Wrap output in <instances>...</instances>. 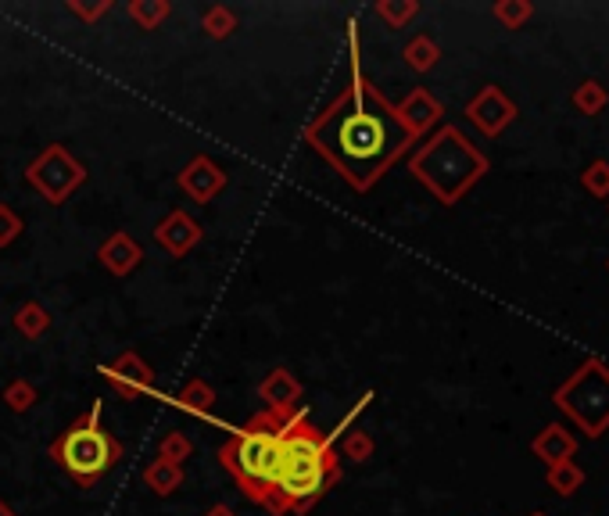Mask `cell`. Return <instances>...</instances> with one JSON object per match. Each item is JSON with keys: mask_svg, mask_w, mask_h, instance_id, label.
Listing matches in <instances>:
<instances>
[{"mask_svg": "<svg viewBox=\"0 0 609 516\" xmlns=\"http://www.w3.org/2000/svg\"><path fill=\"white\" fill-rule=\"evenodd\" d=\"M158 456L169 459V463L183 466L190 456H194V441L187 438V434H180V430H169L162 441H158Z\"/></svg>", "mask_w": 609, "mask_h": 516, "instance_id": "cell-28", "label": "cell"}, {"mask_svg": "<svg viewBox=\"0 0 609 516\" xmlns=\"http://www.w3.org/2000/svg\"><path fill=\"white\" fill-rule=\"evenodd\" d=\"M552 405L584 430V438H602L609 430V366L602 359H584L581 370L556 387Z\"/></svg>", "mask_w": 609, "mask_h": 516, "instance_id": "cell-6", "label": "cell"}, {"mask_svg": "<svg viewBox=\"0 0 609 516\" xmlns=\"http://www.w3.org/2000/svg\"><path fill=\"white\" fill-rule=\"evenodd\" d=\"M606 269H609V258H606Z\"/></svg>", "mask_w": 609, "mask_h": 516, "instance_id": "cell-35", "label": "cell"}, {"mask_svg": "<svg viewBox=\"0 0 609 516\" xmlns=\"http://www.w3.org/2000/svg\"><path fill=\"white\" fill-rule=\"evenodd\" d=\"M201 237H205V230H201V223L194 219V215H187L183 208H176V212H169L162 219V223L155 226V241L158 248L165 251V255L172 258H183L190 255V251L198 248Z\"/></svg>", "mask_w": 609, "mask_h": 516, "instance_id": "cell-11", "label": "cell"}, {"mask_svg": "<svg viewBox=\"0 0 609 516\" xmlns=\"http://www.w3.org/2000/svg\"><path fill=\"white\" fill-rule=\"evenodd\" d=\"M205 516H237V513H233V509L230 506H226V502H215V506L212 509H208V513Z\"/></svg>", "mask_w": 609, "mask_h": 516, "instance_id": "cell-32", "label": "cell"}, {"mask_svg": "<svg viewBox=\"0 0 609 516\" xmlns=\"http://www.w3.org/2000/svg\"><path fill=\"white\" fill-rule=\"evenodd\" d=\"M516 115L520 112H516L513 97L495 83L481 86V94L470 97V104H466V119L481 129L484 137H502V133L516 122Z\"/></svg>", "mask_w": 609, "mask_h": 516, "instance_id": "cell-8", "label": "cell"}, {"mask_svg": "<svg viewBox=\"0 0 609 516\" xmlns=\"http://www.w3.org/2000/svg\"><path fill=\"white\" fill-rule=\"evenodd\" d=\"M169 11L172 8L165 0H133V4H129V18H133L140 29H158L165 18H169Z\"/></svg>", "mask_w": 609, "mask_h": 516, "instance_id": "cell-25", "label": "cell"}, {"mask_svg": "<svg viewBox=\"0 0 609 516\" xmlns=\"http://www.w3.org/2000/svg\"><path fill=\"white\" fill-rule=\"evenodd\" d=\"M294 413L298 409H262L219 448L223 470L237 481L244 499L255 502V506H266L269 502L276 456H280V438H284V427Z\"/></svg>", "mask_w": 609, "mask_h": 516, "instance_id": "cell-4", "label": "cell"}, {"mask_svg": "<svg viewBox=\"0 0 609 516\" xmlns=\"http://www.w3.org/2000/svg\"><path fill=\"white\" fill-rule=\"evenodd\" d=\"M416 15H420V0H380L377 4V18L391 29H405Z\"/></svg>", "mask_w": 609, "mask_h": 516, "instance_id": "cell-23", "label": "cell"}, {"mask_svg": "<svg viewBox=\"0 0 609 516\" xmlns=\"http://www.w3.org/2000/svg\"><path fill=\"white\" fill-rule=\"evenodd\" d=\"M531 516H549V513H541V509H538V513H531Z\"/></svg>", "mask_w": 609, "mask_h": 516, "instance_id": "cell-34", "label": "cell"}, {"mask_svg": "<svg viewBox=\"0 0 609 516\" xmlns=\"http://www.w3.org/2000/svg\"><path fill=\"white\" fill-rule=\"evenodd\" d=\"M144 484L155 491V495H162V499H165V495H172V491L183 488V466L155 456L151 463L144 466Z\"/></svg>", "mask_w": 609, "mask_h": 516, "instance_id": "cell-17", "label": "cell"}, {"mask_svg": "<svg viewBox=\"0 0 609 516\" xmlns=\"http://www.w3.org/2000/svg\"><path fill=\"white\" fill-rule=\"evenodd\" d=\"M348 58H352V79L330 101V108L309 122L305 144L334 165L348 187L366 194L420 140L412 137L405 122L398 119L395 104L362 76L355 22H348Z\"/></svg>", "mask_w": 609, "mask_h": 516, "instance_id": "cell-1", "label": "cell"}, {"mask_svg": "<svg viewBox=\"0 0 609 516\" xmlns=\"http://www.w3.org/2000/svg\"><path fill=\"white\" fill-rule=\"evenodd\" d=\"M0 398H4V405H8L11 413H29L36 405V398H40V391H36L33 384H29L26 377H15V380H8L4 384V391H0Z\"/></svg>", "mask_w": 609, "mask_h": 516, "instance_id": "cell-22", "label": "cell"}, {"mask_svg": "<svg viewBox=\"0 0 609 516\" xmlns=\"http://www.w3.org/2000/svg\"><path fill=\"white\" fill-rule=\"evenodd\" d=\"M0 516H18V513H15V509H11V502L0 499Z\"/></svg>", "mask_w": 609, "mask_h": 516, "instance_id": "cell-33", "label": "cell"}, {"mask_svg": "<svg viewBox=\"0 0 609 516\" xmlns=\"http://www.w3.org/2000/svg\"><path fill=\"white\" fill-rule=\"evenodd\" d=\"M15 330L26 337V341H40V337L51 330V312L43 309L36 298L22 301V305H18V312H15Z\"/></svg>", "mask_w": 609, "mask_h": 516, "instance_id": "cell-19", "label": "cell"}, {"mask_svg": "<svg viewBox=\"0 0 609 516\" xmlns=\"http://www.w3.org/2000/svg\"><path fill=\"white\" fill-rule=\"evenodd\" d=\"M26 183L47 205H61V201H69L86 183V165L72 155L69 147L47 144L40 155L26 165Z\"/></svg>", "mask_w": 609, "mask_h": 516, "instance_id": "cell-7", "label": "cell"}, {"mask_svg": "<svg viewBox=\"0 0 609 516\" xmlns=\"http://www.w3.org/2000/svg\"><path fill=\"white\" fill-rule=\"evenodd\" d=\"M180 187L190 201H198V205H208L223 194L226 187V172L219 162H212L208 155H194L187 165L180 169Z\"/></svg>", "mask_w": 609, "mask_h": 516, "instance_id": "cell-10", "label": "cell"}, {"mask_svg": "<svg viewBox=\"0 0 609 516\" xmlns=\"http://www.w3.org/2000/svg\"><path fill=\"white\" fill-rule=\"evenodd\" d=\"M570 101H574V108L581 115H602L606 112V104H609V90L599 83V79H584V83L574 90Z\"/></svg>", "mask_w": 609, "mask_h": 516, "instance_id": "cell-21", "label": "cell"}, {"mask_svg": "<svg viewBox=\"0 0 609 516\" xmlns=\"http://www.w3.org/2000/svg\"><path fill=\"white\" fill-rule=\"evenodd\" d=\"M22 215L15 212L11 205H0V248H11V244L22 237Z\"/></svg>", "mask_w": 609, "mask_h": 516, "instance_id": "cell-30", "label": "cell"}, {"mask_svg": "<svg viewBox=\"0 0 609 516\" xmlns=\"http://www.w3.org/2000/svg\"><path fill=\"white\" fill-rule=\"evenodd\" d=\"M491 15H495L506 29H520L527 18L534 15V4H531V0H495Z\"/></svg>", "mask_w": 609, "mask_h": 516, "instance_id": "cell-26", "label": "cell"}, {"mask_svg": "<svg viewBox=\"0 0 609 516\" xmlns=\"http://www.w3.org/2000/svg\"><path fill=\"white\" fill-rule=\"evenodd\" d=\"M201 29H205L212 40H226L230 33H237V15H233L226 4H212V8H205V15H201Z\"/></svg>", "mask_w": 609, "mask_h": 516, "instance_id": "cell-24", "label": "cell"}, {"mask_svg": "<svg viewBox=\"0 0 609 516\" xmlns=\"http://www.w3.org/2000/svg\"><path fill=\"white\" fill-rule=\"evenodd\" d=\"M258 395H262L266 409H298L301 395H305V384H301L291 370H273L258 384Z\"/></svg>", "mask_w": 609, "mask_h": 516, "instance_id": "cell-15", "label": "cell"}, {"mask_svg": "<svg viewBox=\"0 0 609 516\" xmlns=\"http://www.w3.org/2000/svg\"><path fill=\"white\" fill-rule=\"evenodd\" d=\"M140 258H144V251H140V244L133 241V233H126V230L112 233V237L97 248V262H101L112 276H129L140 266Z\"/></svg>", "mask_w": 609, "mask_h": 516, "instance_id": "cell-13", "label": "cell"}, {"mask_svg": "<svg viewBox=\"0 0 609 516\" xmlns=\"http://www.w3.org/2000/svg\"><path fill=\"white\" fill-rule=\"evenodd\" d=\"M108 8H112L108 0H97V4H79V0H69V11L83 18V22H97V18H101Z\"/></svg>", "mask_w": 609, "mask_h": 516, "instance_id": "cell-31", "label": "cell"}, {"mask_svg": "<svg viewBox=\"0 0 609 516\" xmlns=\"http://www.w3.org/2000/svg\"><path fill=\"white\" fill-rule=\"evenodd\" d=\"M373 438H369L366 430H348L341 438V452H337V459H348V463H366L369 456H373Z\"/></svg>", "mask_w": 609, "mask_h": 516, "instance_id": "cell-27", "label": "cell"}, {"mask_svg": "<svg viewBox=\"0 0 609 516\" xmlns=\"http://www.w3.org/2000/svg\"><path fill=\"white\" fill-rule=\"evenodd\" d=\"M488 169H491L488 155L459 126H441L409 158V172L445 208L459 205L466 190L488 176Z\"/></svg>", "mask_w": 609, "mask_h": 516, "instance_id": "cell-3", "label": "cell"}, {"mask_svg": "<svg viewBox=\"0 0 609 516\" xmlns=\"http://www.w3.org/2000/svg\"><path fill=\"white\" fill-rule=\"evenodd\" d=\"M122 441L108 434L101 423V402L90 405V413H83L76 423L61 430L51 441V459L69 470V477L79 488H94L104 473L119 466L122 459Z\"/></svg>", "mask_w": 609, "mask_h": 516, "instance_id": "cell-5", "label": "cell"}, {"mask_svg": "<svg viewBox=\"0 0 609 516\" xmlns=\"http://www.w3.org/2000/svg\"><path fill=\"white\" fill-rule=\"evenodd\" d=\"M581 187L588 190L592 198H609V162L606 158H595V162L581 172Z\"/></svg>", "mask_w": 609, "mask_h": 516, "instance_id": "cell-29", "label": "cell"}, {"mask_svg": "<svg viewBox=\"0 0 609 516\" xmlns=\"http://www.w3.org/2000/svg\"><path fill=\"white\" fill-rule=\"evenodd\" d=\"M341 481V459L323 430L309 420L305 409L287 420L276 456L273 488L266 509L273 516H298L312 509L326 491Z\"/></svg>", "mask_w": 609, "mask_h": 516, "instance_id": "cell-2", "label": "cell"}, {"mask_svg": "<svg viewBox=\"0 0 609 516\" xmlns=\"http://www.w3.org/2000/svg\"><path fill=\"white\" fill-rule=\"evenodd\" d=\"M176 405H180L183 413H194V416H205V420H212V413H215V387L205 384L201 377L187 380V384H183V391L176 395Z\"/></svg>", "mask_w": 609, "mask_h": 516, "instance_id": "cell-18", "label": "cell"}, {"mask_svg": "<svg viewBox=\"0 0 609 516\" xmlns=\"http://www.w3.org/2000/svg\"><path fill=\"white\" fill-rule=\"evenodd\" d=\"M101 373L104 380L115 387V395H119L122 402H137L140 395H151V391H155V370H151L137 352H122L115 362H104Z\"/></svg>", "mask_w": 609, "mask_h": 516, "instance_id": "cell-9", "label": "cell"}, {"mask_svg": "<svg viewBox=\"0 0 609 516\" xmlns=\"http://www.w3.org/2000/svg\"><path fill=\"white\" fill-rule=\"evenodd\" d=\"M395 112H398V119L405 122V129H409L412 137L420 140V137H427L430 129L438 126L441 122V115H445V108H441V101L430 90H423V86H416L405 101H398L395 104Z\"/></svg>", "mask_w": 609, "mask_h": 516, "instance_id": "cell-12", "label": "cell"}, {"mask_svg": "<svg viewBox=\"0 0 609 516\" xmlns=\"http://www.w3.org/2000/svg\"><path fill=\"white\" fill-rule=\"evenodd\" d=\"M531 452L541 459L545 466H556V463H570L577 456V438L570 434L563 423H549L541 430L538 438L531 441Z\"/></svg>", "mask_w": 609, "mask_h": 516, "instance_id": "cell-14", "label": "cell"}, {"mask_svg": "<svg viewBox=\"0 0 609 516\" xmlns=\"http://www.w3.org/2000/svg\"><path fill=\"white\" fill-rule=\"evenodd\" d=\"M545 481H549V488L556 491L559 499H570V495H577L584 484V470L570 459V463H556L549 466V473H545Z\"/></svg>", "mask_w": 609, "mask_h": 516, "instance_id": "cell-20", "label": "cell"}, {"mask_svg": "<svg viewBox=\"0 0 609 516\" xmlns=\"http://www.w3.org/2000/svg\"><path fill=\"white\" fill-rule=\"evenodd\" d=\"M402 58H405V65H409L412 72H420V76H427V72L438 69L441 47H438V43H434V36L420 33V36H412V40L402 47Z\"/></svg>", "mask_w": 609, "mask_h": 516, "instance_id": "cell-16", "label": "cell"}]
</instances>
